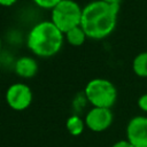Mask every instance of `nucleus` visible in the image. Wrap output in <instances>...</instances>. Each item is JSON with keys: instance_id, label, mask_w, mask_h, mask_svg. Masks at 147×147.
<instances>
[{"instance_id": "nucleus-1", "label": "nucleus", "mask_w": 147, "mask_h": 147, "mask_svg": "<svg viewBox=\"0 0 147 147\" xmlns=\"http://www.w3.org/2000/svg\"><path fill=\"white\" fill-rule=\"evenodd\" d=\"M119 5H110L102 0H94L83 8L80 26L88 38L102 39L109 36L117 22Z\"/></svg>"}, {"instance_id": "nucleus-2", "label": "nucleus", "mask_w": 147, "mask_h": 147, "mask_svg": "<svg viewBox=\"0 0 147 147\" xmlns=\"http://www.w3.org/2000/svg\"><path fill=\"white\" fill-rule=\"evenodd\" d=\"M63 32L52 22L41 21L34 24L28 33L26 45L39 57H51L59 53L63 45Z\"/></svg>"}, {"instance_id": "nucleus-3", "label": "nucleus", "mask_w": 147, "mask_h": 147, "mask_svg": "<svg viewBox=\"0 0 147 147\" xmlns=\"http://www.w3.org/2000/svg\"><path fill=\"white\" fill-rule=\"evenodd\" d=\"M86 100L99 108H111L117 99V90L115 85L105 78L91 79L84 90Z\"/></svg>"}, {"instance_id": "nucleus-4", "label": "nucleus", "mask_w": 147, "mask_h": 147, "mask_svg": "<svg viewBox=\"0 0 147 147\" xmlns=\"http://www.w3.org/2000/svg\"><path fill=\"white\" fill-rule=\"evenodd\" d=\"M83 8L75 0H62L51 13V21L63 32L80 26Z\"/></svg>"}, {"instance_id": "nucleus-5", "label": "nucleus", "mask_w": 147, "mask_h": 147, "mask_svg": "<svg viewBox=\"0 0 147 147\" xmlns=\"http://www.w3.org/2000/svg\"><path fill=\"white\" fill-rule=\"evenodd\" d=\"M7 105L16 111L25 110L32 102V91L24 83H14L6 91Z\"/></svg>"}, {"instance_id": "nucleus-6", "label": "nucleus", "mask_w": 147, "mask_h": 147, "mask_svg": "<svg viewBox=\"0 0 147 147\" xmlns=\"http://www.w3.org/2000/svg\"><path fill=\"white\" fill-rule=\"evenodd\" d=\"M114 115L109 108H91L85 116V125L93 132L106 131L113 124Z\"/></svg>"}, {"instance_id": "nucleus-7", "label": "nucleus", "mask_w": 147, "mask_h": 147, "mask_svg": "<svg viewBox=\"0 0 147 147\" xmlns=\"http://www.w3.org/2000/svg\"><path fill=\"white\" fill-rule=\"evenodd\" d=\"M126 140L134 147H147V117L134 116L126 125Z\"/></svg>"}, {"instance_id": "nucleus-8", "label": "nucleus", "mask_w": 147, "mask_h": 147, "mask_svg": "<svg viewBox=\"0 0 147 147\" xmlns=\"http://www.w3.org/2000/svg\"><path fill=\"white\" fill-rule=\"evenodd\" d=\"M38 71L37 61L31 56H21L15 62V72L23 78H32Z\"/></svg>"}, {"instance_id": "nucleus-9", "label": "nucleus", "mask_w": 147, "mask_h": 147, "mask_svg": "<svg viewBox=\"0 0 147 147\" xmlns=\"http://www.w3.org/2000/svg\"><path fill=\"white\" fill-rule=\"evenodd\" d=\"M85 121L83 118H80L78 115H72L70 116L67 122H65V127L68 130V132L74 136V137H78L83 133L84 129H85Z\"/></svg>"}, {"instance_id": "nucleus-10", "label": "nucleus", "mask_w": 147, "mask_h": 147, "mask_svg": "<svg viewBox=\"0 0 147 147\" xmlns=\"http://www.w3.org/2000/svg\"><path fill=\"white\" fill-rule=\"evenodd\" d=\"M132 69L139 77H147V52L139 53L136 55L132 62Z\"/></svg>"}, {"instance_id": "nucleus-11", "label": "nucleus", "mask_w": 147, "mask_h": 147, "mask_svg": "<svg viewBox=\"0 0 147 147\" xmlns=\"http://www.w3.org/2000/svg\"><path fill=\"white\" fill-rule=\"evenodd\" d=\"M65 34V39L67 41L72 45V46H80L84 44L85 39H86V33L84 32V30L82 29V26H76L71 30H69Z\"/></svg>"}, {"instance_id": "nucleus-12", "label": "nucleus", "mask_w": 147, "mask_h": 147, "mask_svg": "<svg viewBox=\"0 0 147 147\" xmlns=\"http://www.w3.org/2000/svg\"><path fill=\"white\" fill-rule=\"evenodd\" d=\"M61 1L62 0H33V2L38 7L44 8V9H51V10Z\"/></svg>"}, {"instance_id": "nucleus-13", "label": "nucleus", "mask_w": 147, "mask_h": 147, "mask_svg": "<svg viewBox=\"0 0 147 147\" xmlns=\"http://www.w3.org/2000/svg\"><path fill=\"white\" fill-rule=\"evenodd\" d=\"M138 107H139L142 111L147 113V93L140 95V98L138 99Z\"/></svg>"}, {"instance_id": "nucleus-14", "label": "nucleus", "mask_w": 147, "mask_h": 147, "mask_svg": "<svg viewBox=\"0 0 147 147\" xmlns=\"http://www.w3.org/2000/svg\"><path fill=\"white\" fill-rule=\"evenodd\" d=\"M111 147H134V146L131 142H129L126 139H122V140H118L115 144H113Z\"/></svg>"}, {"instance_id": "nucleus-15", "label": "nucleus", "mask_w": 147, "mask_h": 147, "mask_svg": "<svg viewBox=\"0 0 147 147\" xmlns=\"http://www.w3.org/2000/svg\"><path fill=\"white\" fill-rule=\"evenodd\" d=\"M17 0H0V6H3V7H9V6H13Z\"/></svg>"}, {"instance_id": "nucleus-16", "label": "nucleus", "mask_w": 147, "mask_h": 147, "mask_svg": "<svg viewBox=\"0 0 147 147\" xmlns=\"http://www.w3.org/2000/svg\"><path fill=\"white\" fill-rule=\"evenodd\" d=\"M102 1H105L107 3H110V5H119L122 0H102Z\"/></svg>"}, {"instance_id": "nucleus-17", "label": "nucleus", "mask_w": 147, "mask_h": 147, "mask_svg": "<svg viewBox=\"0 0 147 147\" xmlns=\"http://www.w3.org/2000/svg\"><path fill=\"white\" fill-rule=\"evenodd\" d=\"M0 49H1V40H0Z\"/></svg>"}]
</instances>
